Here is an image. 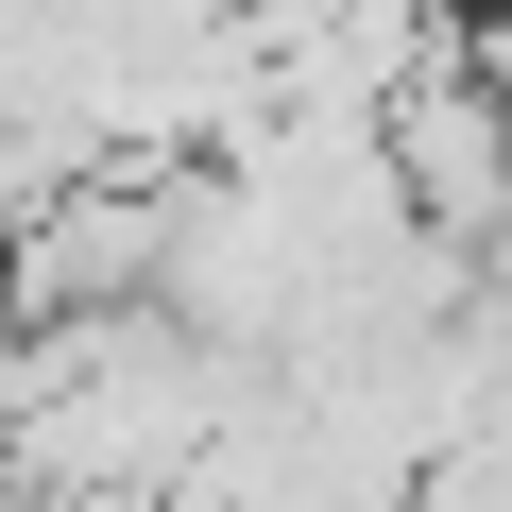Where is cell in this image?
I'll use <instances>...</instances> for the list:
<instances>
[{
    "instance_id": "2",
    "label": "cell",
    "mask_w": 512,
    "mask_h": 512,
    "mask_svg": "<svg viewBox=\"0 0 512 512\" xmlns=\"http://www.w3.org/2000/svg\"><path fill=\"white\" fill-rule=\"evenodd\" d=\"M461 52H478V86L512 103V0H461Z\"/></svg>"
},
{
    "instance_id": "1",
    "label": "cell",
    "mask_w": 512,
    "mask_h": 512,
    "mask_svg": "<svg viewBox=\"0 0 512 512\" xmlns=\"http://www.w3.org/2000/svg\"><path fill=\"white\" fill-rule=\"evenodd\" d=\"M376 171H393V205L461 256V274H478V256L512 239V103L478 86V52H461V18L410 52V86L376 103Z\"/></svg>"
}]
</instances>
